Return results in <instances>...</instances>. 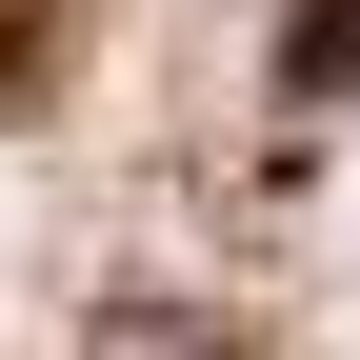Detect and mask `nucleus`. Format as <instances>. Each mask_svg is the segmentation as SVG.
<instances>
[{
  "label": "nucleus",
  "mask_w": 360,
  "mask_h": 360,
  "mask_svg": "<svg viewBox=\"0 0 360 360\" xmlns=\"http://www.w3.org/2000/svg\"><path fill=\"white\" fill-rule=\"evenodd\" d=\"M260 80H281V120L360 101V0H281V20H260Z\"/></svg>",
  "instance_id": "obj_1"
},
{
  "label": "nucleus",
  "mask_w": 360,
  "mask_h": 360,
  "mask_svg": "<svg viewBox=\"0 0 360 360\" xmlns=\"http://www.w3.org/2000/svg\"><path fill=\"white\" fill-rule=\"evenodd\" d=\"M80 360H260V340H220V321H101Z\"/></svg>",
  "instance_id": "obj_2"
},
{
  "label": "nucleus",
  "mask_w": 360,
  "mask_h": 360,
  "mask_svg": "<svg viewBox=\"0 0 360 360\" xmlns=\"http://www.w3.org/2000/svg\"><path fill=\"white\" fill-rule=\"evenodd\" d=\"M0 101H40V0H0Z\"/></svg>",
  "instance_id": "obj_3"
}]
</instances>
